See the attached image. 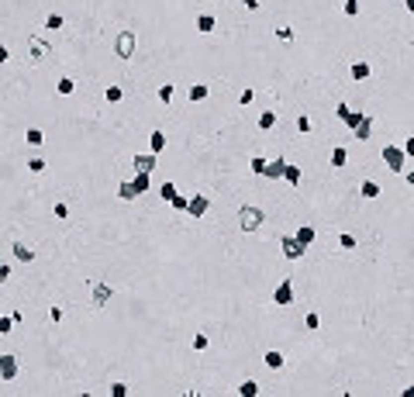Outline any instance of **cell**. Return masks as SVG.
<instances>
[{"instance_id": "7a4b0ae2", "label": "cell", "mask_w": 414, "mask_h": 397, "mask_svg": "<svg viewBox=\"0 0 414 397\" xmlns=\"http://www.w3.org/2000/svg\"><path fill=\"white\" fill-rule=\"evenodd\" d=\"M383 162H387V169L390 173H404L408 166V152H404V145H383Z\"/></svg>"}, {"instance_id": "f1b7e54d", "label": "cell", "mask_w": 414, "mask_h": 397, "mask_svg": "<svg viewBox=\"0 0 414 397\" xmlns=\"http://www.w3.org/2000/svg\"><path fill=\"white\" fill-rule=\"evenodd\" d=\"M56 90H59V93H63V97H69V93H72V90H76V83H72V79H69V76H63V79H59V83H56Z\"/></svg>"}, {"instance_id": "8fae6325", "label": "cell", "mask_w": 414, "mask_h": 397, "mask_svg": "<svg viewBox=\"0 0 414 397\" xmlns=\"http://www.w3.org/2000/svg\"><path fill=\"white\" fill-rule=\"evenodd\" d=\"M118 197H121V200H138V197H141V187H138L135 180H128V183L118 187Z\"/></svg>"}, {"instance_id": "8992f818", "label": "cell", "mask_w": 414, "mask_h": 397, "mask_svg": "<svg viewBox=\"0 0 414 397\" xmlns=\"http://www.w3.org/2000/svg\"><path fill=\"white\" fill-rule=\"evenodd\" d=\"M207 207H210V197H207V194H194V197H190V207H187V214L197 221V218H204V214H207Z\"/></svg>"}, {"instance_id": "5b68a950", "label": "cell", "mask_w": 414, "mask_h": 397, "mask_svg": "<svg viewBox=\"0 0 414 397\" xmlns=\"http://www.w3.org/2000/svg\"><path fill=\"white\" fill-rule=\"evenodd\" d=\"M273 304L279 308H286V304H293V280H279L273 290Z\"/></svg>"}, {"instance_id": "5bb4252c", "label": "cell", "mask_w": 414, "mask_h": 397, "mask_svg": "<svg viewBox=\"0 0 414 397\" xmlns=\"http://www.w3.org/2000/svg\"><path fill=\"white\" fill-rule=\"evenodd\" d=\"M135 169H138V173H152V169H155V152L135 156Z\"/></svg>"}, {"instance_id": "9a60e30c", "label": "cell", "mask_w": 414, "mask_h": 397, "mask_svg": "<svg viewBox=\"0 0 414 397\" xmlns=\"http://www.w3.org/2000/svg\"><path fill=\"white\" fill-rule=\"evenodd\" d=\"M263 363H266L270 370H283V363H286V356H283L279 349H270V352L263 356Z\"/></svg>"}, {"instance_id": "ba28073f", "label": "cell", "mask_w": 414, "mask_h": 397, "mask_svg": "<svg viewBox=\"0 0 414 397\" xmlns=\"http://www.w3.org/2000/svg\"><path fill=\"white\" fill-rule=\"evenodd\" d=\"M107 301H111V283L93 280V308H107Z\"/></svg>"}, {"instance_id": "ffe728a7", "label": "cell", "mask_w": 414, "mask_h": 397, "mask_svg": "<svg viewBox=\"0 0 414 397\" xmlns=\"http://www.w3.org/2000/svg\"><path fill=\"white\" fill-rule=\"evenodd\" d=\"M369 135H373V118H369V114H362V121H359V128H355V138H359V142H366Z\"/></svg>"}, {"instance_id": "f546056e", "label": "cell", "mask_w": 414, "mask_h": 397, "mask_svg": "<svg viewBox=\"0 0 414 397\" xmlns=\"http://www.w3.org/2000/svg\"><path fill=\"white\" fill-rule=\"evenodd\" d=\"M63 24H66V21H63V14H49V17H45V28H49V31H59Z\"/></svg>"}, {"instance_id": "6da1fadb", "label": "cell", "mask_w": 414, "mask_h": 397, "mask_svg": "<svg viewBox=\"0 0 414 397\" xmlns=\"http://www.w3.org/2000/svg\"><path fill=\"white\" fill-rule=\"evenodd\" d=\"M263 221H266L263 207H256V204L238 207V228H242V232H259V225H263Z\"/></svg>"}, {"instance_id": "b9f144b4", "label": "cell", "mask_w": 414, "mask_h": 397, "mask_svg": "<svg viewBox=\"0 0 414 397\" xmlns=\"http://www.w3.org/2000/svg\"><path fill=\"white\" fill-rule=\"evenodd\" d=\"M252 97H256L252 90H242V93H238V104H245V107H249V104H252Z\"/></svg>"}, {"instance_id": "484cf974", "label": "cell", "mask_w": 414, "mask_h": 397, "mask_svg": "<svg viewBox=\"0 0 414 397\" xmlns=\"http://www.w3.org/2000/svg\"><path fill=\"white\" fill-rule=\"evenodd\" d=\"M238 394L242 397H256L259 394V384H256V380H245V384H238Z\"/></svg>"}, {"instance_id": "4316f807", "label": "cell", "mask_w": 414, "mask_h": 397, "mask_svg": "<svg viewBox=\"0 0 414 397\" xmlns=\"http://www.w3.org/2000/svg\"><path fill=\"white\" fill-rule=\"evenodd\" d=\"M249 169H252L256 176H263V173H266V159H263V156H252V159H249Z\"/></svg>"}, {"instance_id": "603a6c76", "label": "cell", "mask_w": 414, "mask_h": 397, "mask_svg": "<svg viewBox=\"0 0 414 397\" xmlns=\"http://www.w3.org/2000/svg\"><path fill=\"white\" fill-rule=\"evenodd\" d=\"M197 31H201V35H210V31H214V17H210V14H201V17H197Z\"/></svg>"}, {"instance_id": "d6a6232c", "label": "cell", "mask_w": 414, "mask_h": 397, "mask_svg": "<svg viewBox=\"0 0 414 397\" xmlns=\"http://www.w3.org/2000/svg\"><path fill=\"white\" fill-rule=\"evenodd\" d=\"M159 197H162V200H173V197H176V187H173V183L166 180V183L159 187Z\"/></svg>"}, {"instance_id": "d590c367", "label": "cell", "mask_w": 414, "mask_h": 397, "mask_svg": "<svg viewBox=\"0 0 414 397\" xmlns=\"http://www.w3.org/2000/svg\"><path fill=\"white\" fill-rule=\"evenodd\" d=\"M311 128H314V125H311V118H307V114H300V118H297V132H300V135H307Z\"/></svg>"}, {"instance_id": "3957f363", "label": "cell", "mask_w": 414, "mask_h": 397, "mask_svg": "<svg viewBox=\"0 0 414 397\" xmlns=\"http://www.w3.org/2000/svg\"><path fill=\"white\" fill-rule=\"evenodd\" d=\"M135 45H138L135 31L125 28V31H118V38H114V56H118V59H132V56H135Z\"/></svg>"}, {"instance_id": "f907efd6", "label": "cell", "mask_w": 414, "mask_h": 397, "mask_svg": "<svg viewBox=\"0 0 414 397\" xmlns=\"http://www.w3.org/2000/svg\"><path fill=\"white\" fill-rule=\"evenodd\" d=\"M404 7H408V10H411V14H414V0H404Z\"/></svg>"}, {"instance_id": "83f0119b", "label": "cell", "mask_w": 414, "mask_h": 397, "mask_svg": "<svg viewBox=\"0 0 414 397\" xmlns=\"http://www.w3.org/2000/svg\"><path fill=\"white\" fill-rule=\"evenodd\" d=\"M297 242H300V245H311V242H314V228H307V225L297 228Z\"/></svg>"}, {"instance_id": "9c48e42d", "label": "cell", "mask_w": 414, "mask_h": 397, "mask_svg": "<svg viewBox=\"0 0 414 397\" xmlns=\"http://www.w3.org/2000/svg\"><path fill=\"white\" fill-rule=\"evenodd\" d=\"M0 380H3V384L17 380V359H14V356H0Z\"/></svg>"}, {"instance_id": "2e32d148", "label": "cell", "mask_w": 414, "mask_h": 397, "mask_svg": "<svg viewBox=\"0 0 414 397\" xmlns=\"http://www.w3.org/2000/svg\"><path fill=\"white\" fill-rule=\"evenodd\" d=\"M148 149H152L155 156H159V152L166 149V132H162V128H155V132L148 135Z\"/></svg>"}, {"instance_id": "1f68e13d", "label": "cell", "mask_w": 414, "mask_h": 397, "mask_svg": "<svg viewBox=\"0 0 414 397\" xmlns=\"http://www.w3.org/2000/svg\"><path fill=\"white\" fill-rule=\"evenodd\" d=\"M169 207H173V211H187V207H190V197H183V194H176V197L169 200Z\"/></svg>"}, {"instance_id": "f6af8a7d", "label": "cell", "mask_w": 414, "mask_h": 397, "mask_svg": "<svg viewBox=\"0 0 414 397\" xmlns=\"http://www.w3.org/2000/svg\"><path fill=\"white\" fill-rule=\"evenodd\" d=\"M49 318H52V321L59 325V321H63V308H52V311H49Z\"/></svg>"}, {"instance_id": "4fadbf2b", "label": "cell", "mask_w": 414, "mask_h": 397, "mask_svg": "<svg viewBox=\"0 0 414 397\" xmlns=\"http://www.w3.org/2000/svg\"><path fill=\"white\" fill-rule=\"evenodd\" d=\"M10 252H14V259H17V263H31V259H35V249H28L24 242H14V245H10Z\"/></svg>"}, {"instance_id": "ac0fdd59", "label": "cell", "mask_w": 414, "mask_h": 397, "mask_svg": "<svg viewBox=\"0 0 414 397\" xmlns=\"http://www.w3.org/2000/svg\"><path fill=\"white\" fill-rule=\"evenodd\" d=\"M210 97V86L207 83H190V100L197 104V100H207Z\"/></svg>"}, {"instance_id": "4dcf8cb0", "label": "cell", "mask_w": 414, "mask_h": 397, "mask_svg": "<svg viewBox=\"0 0 414 397\" xmlns=\"http://www.w3.org/2000/svg\"><path fill=\"white\" fill-rule=\"evenodd\" d=\"M276 38L290 45V42H293V28H290V24H279V28H276Z\"/></svg>"}, {"instance_id": "836d02e7", "label": "cell", "mask_w": 414, "mask_h": 397, "mask_svg": "<svg viewBox=\"0 0 414 397\" xmlns=\"http://www.w3.org/2000/svg\"><path fill=\"white\" fill-rule=\"evenodd\" d=\"M155 97H159L162 104H169V100H173V83H166V86H159V93H155Z\"/></svg>"}, {"instance_id": "30bf717a", "label": "cell", "mask_w": 414, "mask_h": 397, "mask_svg": "<svg viewBox=\"0 0 414 397\" xmlns=\"http://www.w3.org/2000/svg\"><path fill=\"white\" fill-rule=\"evenodd\" d=\"M28 52H31V56H28V63H42V59L49 56V45H45L42 38H31V42H28Z\"/></svg>"}, {"instance_id": "ab89813d", "label": "cell", "mask_w": 414, "mask_h": 397, "mask_svg": "<svg viewBox=\"0 0 414 397\" xmlns=\"http://www.w3.org/2000/svg\"><path fill=\"white\" fill-rule=\"evenodd\" d=\"M111 394L114 397H128V384H111Z\"/></svg>"}, {"instance_id": "bcb514c9", "label": "cell", "mask_w": 414, "mask_h": 397, "mask_svg": "<svg viewBox=\"0 0 414 397\" xmlns=\"http://www.w3.org/2000/svg\"><path fill=\"white\" fill-rule=\"evenodd\" d=\"M404 152H408V156L414 159V138H408V142H404Z\"/></svg>"}, {"instance_id": "7bdbcfd3", "label": "cell", "mask_w": 414, "mask_h": 397, "mask_svg": "<svg viewBox=\"0 0 414 397\" xmlns=\"http://www.w3.org/2000/svg\"><path fill=\"white\" fill-rule=\"evenodd\" d=\"M28 169H31V173H42V169H45V159H31Z\"/></svg>"}, {"instance_id": "681fc988", "label": "cell", "mask_w": 414, "mask_h": 397, "mask_svg": "<svg viewBox=\"0 0 414 397\" xmlns=\"http://www.w3.org/2000/svg\"><path fill=\"white\" fill-rule=\"evenodd\" d=\"M401 394H404V397H414V387H404V391H401Z\"/></svg>"}, {"instance_id": "60d3db41", "label": "cell", "mask_w": 414, "mask_h": 397, "mask_svg": "<svg viewBox=\"0 0 414 397\" xmlns=\"http://www.w3.org/2000/svg\"><path fill=\"white\" fill-rule=\"evenodd\" d=\"M339 245H342V249H355V238H352V235H339Z\"/></svg>"}, {"instance_id": "d6986e66", "label": "cell", "mask_w": 414, "mask_h": 397, "mask_svg": "<svg viewBox=\"0 0 414 397\" xmlns=\"http://www.w3.org/2000/svg\"><path fill=\"white\" fill-rule=\"evenodd\" d=\"M276 121H279V114H276V111H263V114H259V121H256V125H259V128H263V132H270V128H276Z\"/></svg>"}, {"instance_id": "44dd1931", "label": "cell", "mask_w": 414, "mask_h": 397, "mask_svg": "<svg viewBox=\"0 0 414 397\" xmlns=\"http://www.w3.org/2000/svg\"><path fill=\"white\" fill-rule=\"evenodd\" d=\"M352 79H369V63H352Z\"/></svg>"}, {"instance_id": "7dc6e473", "label": "cell", "mask_w": 414, "mask_h": 397, "mask_svg": "<svg viewBox=\"0 0 414 397\" xmlns=\"http://www.w3.org/2000/svg\"><path fill=\"white\" fill-rule=\"evenodd\" d=\"M242 3H245L249 10H259V0H242Z\"/></svg>"}, {"instance_id": "7402d4cb", "label": "cell", "mask_w": 414, "mask_h": 397, "mask_svg": "<svg viewBox=\"0 0 414 397\" xmlns=\"http://www.w3.org/2000/svg\"><path fill=\"white\" fill-rule=\"evenodd\" d=\"M345 162H348V152H345L342 145H339V149H332V166H335V169H342Z\"/></svg>"}, {"instance_id": "ee69618b", "label": "cell", "mask_w": 414, "mask_h": 397, "mask_svg": "<svg viewBox=\"0 0 414 397\" xmlns=\"http://www.w3.org/2000/svg\"><path fill=\"white\" fill-rule=\"evenodd\" d=\"M56 218L66 221V218H69V204H56Z\"/></svg>"}, {"instance_id": "e575fe53", "label": "cell", "mask_w": 414, "mask_h": 397, "mask_svg": "<svg viewBox=\"0 0 414 397\" xmlns=\"http://www.w3.org/2000/svg\"><path fill=\"white\" fill-rule=\"evenodd\" d=\"M342 10H345V17H355V14H359V0H345Z\"/></svg>"}, {"instance_id": "52a82bcc", "label": "cell", "mask_w": 414, "mask_h": 397, "mask_svg": "<svg viewBox=\"0 0 414 397\" xmlns=\"http://www.w3.org/2000/svg\"><path fill=\"white\" fill-rule=\"evenodd\" d=\"M335 114L342 118V121L348 125V128H352V132H355V128H359V121H362V111H352L348 104H339V107H335Z\"/></svg>"}, {"instance_id": "8d00e7d4", "label": "cell", "mask_w": 414, "mask_h": 397, "mask_svg": "<svg viewBox=\"0 0 414 397\" xmlns=\"http://www.w3.org/2000/svg\"><path fill=\"white\" fill-rule=\"evenodd\" d=\"M304 325H307V331H318V328H321V318H318V315L311 311V315L304 318Z\"/></svg>"}, {"instance_id": "cb8c5ba5", "label": "cell", "mask_w": 414, "mask_h": 397, "mask_svg": "<svg viewBox=\"0 0 414 397\" xmlns=\"http://www.w3.org/2000/svg\"><path fill=\"white\" fill-rule=\"evenodd\" d=\"M121 97H125V90H121V86H114V83H111V86L104 90V100H107V104H118Z\"/></svg>"}, {"instance_id": "7c38bea8", "label": "cell", "mask_w": 414, "mask_h": 397, "mask_svg": "<svg viewBox=\"0 0 414 397\" xmlns=\"http://www.w3.org/2000/svg\"><path fill=\"white\" fill-rule=\"evenodd\" d=\"M283 173H286V159H276V162H266V180H283Z\"/></svg>"}, {"instance_id": "277c9868", "label": "cell", "mask_w": 414, "mask_h": 397, "mask_svg": "<svg viewBox=\"0 0 414 397\" xmlns=\"http://www.w3.org/2000/svg\"><path fill=\"white\" fill-rule=\"evenodd\" d=\"M279 249H283V256H286L290 263H297V259H304V249H307V245H300L297 235H283V238H279Z\"/></svg>"}, {"instance_id": "74e56055", "label": "cell", "mask_w": 414, "mask_h": 397, "mask_svg": "<svg viewBox=\"0 0 414 397\" xmlns=\"http://www.w3.org/2000/svg\"><path fill=\"white\" fill-rule=\"evenodd\" d=\"M42 142H45V135L38 128H28V145H42Z\"/></svg>"}, {"instance_id": "d4e9b609", "label": "cell", "mask_w": 414, "mask_h": 397, "mask_svg": "<svg viewBox=\"0 0 414 397\" xmlns=\"http://www.w3.org/2000/svg\"><path fill=\"white\" fill-rule=\"evenodd\" d=\"M283 180L297 187V183H300V166H293V162H286V173H283Z\"/></svg>"}, {"instance_id": "e0dca14e", "label": "cell", "mask_w": 414, "mask_h": 397, "mask_svg": "<svg viewBox=\"0 0 414 397\" xmlns=\"http://www.w3.org/2000/svg\"><path fill=\"white\" fill-rule=\"evenodd\" d=\"M359 197L362 200H376L380 197V183H376V180H366V183L359 187Z\"/></svg>"}, {"instance_id": "f35d334b", "label": "cell", "mask_w": 414, "mask_h": 397, "mask_svg": "<svg viewBox=\"0 0 414 397\" xmlns=\"http://www.w3.org/2000/svg\"><path fill=\"white\" fill-rule=\"evenodd\" d=\"M207 345H210V338H207L204 331H201V335H194V349H197V352H204Z\"/></svg>"}, {"instance_id": "c3c4849f", "label": "cell", "mask_w": 414, "mask_h": 397, "mask_svg": "<svg viewBox=\"0 0 414 397\" xmlns=\"http://www.w3.org/2000/svg\"><path fill=\"white\" fill-rule=\"evenodd\" d=\"M404 176H408V187H414V169H408Z\"/></svg>"}]
</instances>
